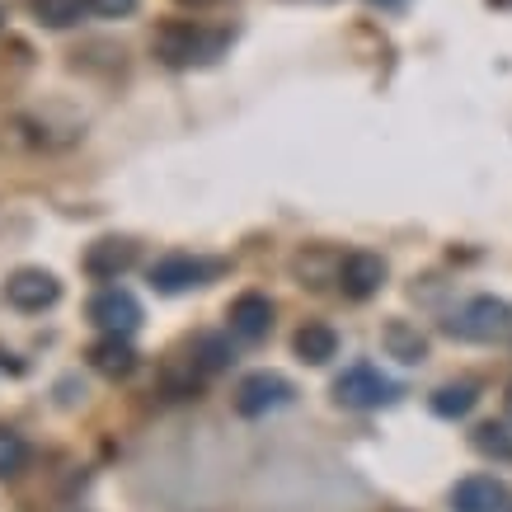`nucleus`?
<instances>
[{
	"mask_svg": "<svg viewBox=\"0 0 512 512\" xmlns=\"http://www.w3.org/2000/svg\"><path fill=\"white\" fill-rule=\"evenodd\" d=\"M226 47H231V33L226 29H202V24H188V19L165 24V29L156 33V57L165 66H174V71H188V66H212Z\"/></svg>",
	"mask_w": 512,
	"mask_h": 512,
	"instance_id": "f257e3e1",
	"label": "nucleus"
},
{
	"mask_svg": "<svg viewBox=\"0 0 512 512\" xmlns=\"http://www.w3.org/2000/svg\"><path fill=\"white\" fill-rule=\"evenodd\" d=\"M334 400L343 409H386L400 400V386L376 372L372 362H353L343 376H334Z\"/></svg>",
	"mask_w": 512,
	"mask_h": 512,
	"instance_id": "f03ea898",
	"label": "nucleus"
},
{
	"mask_svg": "<svg viewBox=\"0 0 512 512\" xmlns=\"http://www.w3.org/2000/svg\"><path fill=\"white\" fill-rule=\"evenodd\" d=\"M447 334H461V339H475V343H508L512 306L498 301V296H475L456 320H447Z\"/></svg>",
	"mask_w": 512,
	"mask_h": 512,
	"instance_id": "7ed1b4c3",
	"label": "nucleus"
},
{
	"mask_svg": "<svg viewBox=\"0 0 512 512\" xmlns=\"http://www.w3.org/2000/svg\"><path fill=\"white\" fill-rule=\"evenodd\" d=\"M296 400V386L282 372H249L240 386H235V414L240 419H264L273 409Z\"/></svg>",
	"mask_w": 512,
	"mask_h": 512,
	"instance_id": "20e7f679",
	"label": "nucleus"
},
{
	"mask_svg": "<svg viewBox=\"0 0 512 512\" xmlns=\"http://www.w3.org/2000/svg\"><path fill=\"white\" fill-rule=\"evenodd\" d=\"M5 301L24 315H38L62 301V282H57V273H47V268H15L5 278Z\"/></svg>",
	"mask_w": 512,
	"mask_h": 512,
	"instance_id": "39448f33",
	"label": "nucleus"
},
{
	"mask_svg": "<svg viewBox=\"0 0 512 512\" xmlns=\"http://www.w3.org/2000/svg\"><path fill=\"white\" fill-rule=\"evenodd\" d=\"M94 329H104V334H137L141 325V301L127 287H104V292L90 296V306H85Z\"/></svg>",
	"mask_w": 512,
	"mask_h": 512,
	"instance_id": "423d86ee",
	"label": "nucleus"
},
{
	"mask_svg": "<svg viewBox=\"0 0 512 512\" xmlns=\"http://www.w3.org/2000/svg\"><path fill=\"white\" fill-rule=\"evenodd\" d=\"M221 273V264L212 259H193V254H165L160 264H151V287L165 296L174 292H193V287H207V282Z\"/></svg>",
	"mask_w": 512,
	"mask_h": 512,
	"instance_id": "0eeeda50",
	"label": "nucleus"
},
{
	"mask_svg": "<svg viewBox=\"0 0 512 512\" xmlns=\"http://www.w3.org/2000/svg\"><path fill=\"white\" fill-rule=\"evenodd\" d=\"M132 264H137V240H127V235L94 240V245L85 249V259H80V268H85L94 282H118Z\"/></svg>",
	"mask_w": 512,
	"mask_h": 512,
	"instance_id": "6e6552de",
	"label": "nucleus"
},
{
	"mask_svg": "<svg viewBox=\"0 0 512 512\" xmlns=\"http://www.w3.org/2000/svg\"><path fill=\"white\" fill-rule=\"evenodd\" d=\"M390 268L381 254H367V249H357V254H348V259H339V287L343 296H353V301H367V296H376L381 287H386Z\"/></svg>",
	"mask_w": 512,
	"mask_h": 512,
	"instance_id": "1a4fd4ad",
	"label": "nucleus"
},
{
	"mask_svg": "<svg viewBox=\"0 0 512 512\" xmlns=\"http://www.w3.org/2000/svg\"><path fill=\"white\" fill-rule=\"evenodd\" d=\"M226 320H231V334L240 343H264L268 334H273V301H268L264 292L235 296L231 311H226Z\"/></svg>",
	"mask_w": 512,
	"mask_h": 512,
	"instance_id": "9d476101",
	"label": "nucleus"
},
{
	"mask_svg": "<svg viewBox=\"0 0 512 512\" xmlns=\"http://www.w3.org/2000/svg\"><path fill=\"white\" fill-rule=\"evenodd\" d=\"M90 367L109 381H123V376L137 372V348H132V334H104V339L90 343Z\"/></svg>",
	"mask_w": 512,
	"mask_h": 512,
	"instance_id": "9b49d317",
	"label": "nucleus"
},
{
	"mask_svg": "<svg viewBox=\"0 0 512 512\" xmlns=\"http://www.w3.org/2000/svg\"><path fill=\"white\" fill-rule=\"evenodd\" d=\"M508 503V489L494 475H470L451 489V512H503Z\"/></svg>",
	"mask_w": 512,
	"mask_h": 512,
	"instance_id": "f8f14e48",
	"label": "nucleus"
},
{
	"mask_svg": "<svg viewBox=\"0 0 512 512\" xmlns=\"http://www.w3.org/2000/svg\"><path fill=\"white\" fill-rule=\"evenodd\" d=\"M292 353L301 357V362H306V367H325L329 357H339V334H334V329L329 325H301L292 334Z\"/></svg>",
	"mask_w": 512,
	"mask_h": 512,
	"instance_id": "ddd939ff",
	"label": "nucleus"
},
{
	"mask_svg": "<svg viewBox=\"0 0 512 512\" xmlns=\"http://www.w3.org/2000/svg\"><path fill=\"white\" fill-rule=\"evenodd\" d=\"M381 348H386L390 357L409 362V367L428 357V339H423V334L409 325V320H386V329H381Z\"/></svg>",
	"mask_w": 512,
	"mask_h": 512,
	"instance_id": "4468645a",
	"label": "nucleus"
},
{
	"mask_svg": "<svg viewBox=\"0 0 512 512\" xmlns=\"http://www.w3.org/2000/svg\"><path fill=\"white\" fill-rule=\"evenodd\" d=\"M160 381H165V395H174V400H188V395H198L202 381H207V372H202L198 362H193V353L179 357L174 353L165 367H160Z\"/></svg>",
	"mask_w": 512,
	"mask_h": 512,
	"instance_id": "2eb2a0df",
	"label": "nucleus"
},
{
	"mask_svg": "<svg viewBox=\"0 0 512 512\" xmlns=\"http://www.w3.org/2000/svg\"><path fill=\"white\" fill-rule=\"evenodd\" d=\"M188 353H193V362H198L207 376H217V372H226L235 362V353H231V339L226 334H193V343H188Z\"/></svg>",
	"mask_w": 512,
	"mask_h": 512,
	"instance_id": "dca6fc26",
	"label": "nucleus"
},
{
	"mask_svg": "<svg viewBox=\"0 0 512 512\" xmlns=\"http://www.w3.org/2000/svg\"><path fill=\"white\" fill-rule=\"evenodd\" d=\"M29 10L47 29H71L80 24V15H90V0H29Z\"/></svg>",
	"mask_w": 512,
	"mask_h": 512,
	"instance_id": "f3484780",
	"label": "nucleus"
},
{
	"mask_svg": "<svg viewBox=\"0 0 512 512\" xmlns=\"http://www.w3.org/2000/svg\"><path fill=\"white\" fill-rule=\"evenodd\" d=\"M480 400V390L470 386V381H456V386H442L433 395V414L437 419H466L470 409Z\"/></svg>",
	"mask_w": 512,
	"mask_h": 512,
	"instance_id": "a211bd4d",
	"label": "nucleus"
},
{
	"mask_svg": "<svg viewBox=\"0 0 512 512\" xmlns=\"http://www.w3.org/2000/svg\"><path fill=\"white\" fill-rule=\"evenodd\" d=\"M470 447L480 451V456H489V461H508L512 466V433L503 423H480V428L470 433Z\"/></svg>",
	"mask_w": 512,
	"mask_h": 512,
	"instance_id": "6ab92c4d",
	"label": "nucleus"
},
{
	"mask_svg": "<svg viewBox=\"0 0 512 512\" xmlns=\"http://www.w3.org/2000/svg\"><path fill=\"white\" fill-rule=\"evenodd\" d=\"M24 461H29V447H24V437H19L15 428H0V480L19 475V470H24Z\"/></svg>",
	"mask_w": 512,
	"mask_h": 512,
	"instance_id": "aec40b11",
	"label": "nucleus"
},
{
	"mask_svg": "<svg viewBox=\"0 0 512 512\" xmlns=\"http://www.w3.org/2000/svg\"><path fill=\"white\" fill-rule=\"evenodd\" d=\"M137 10V0H90V15L99 19H123Z\"/></svg>",
	"mask_w": 512,
	"mask_h": 512,
	"instance_id": "412c9836",
	"label": "nucleus"
},
{
	"mask_svg": "<svg viewBox=\"0 0 512 512\" xmlns=\"http://www.w3.org/2000/svg\"><path fill=\"white\" fill-rule=\"evenodd\" d=\"M179 5H188V10H212V5H221V0H179Z\"/></svg>",
	"mask_w": 512,
	"mask_h": 512,
	"instance_id": "4be33fe9",
	"label": "nucleus"
},
{
	"mask_svg": "<svg viewBox=\"0 0 512 512\" xmlns=\"http://www.w3.org/2000/svg\"><path fill=\"white\" fill-rule=\"evenodd\" d=\"M503 404H508V419H512V386H508V395H503Z\"/></svg>",
	"mask_w": 512,
	"mask_h": 512,
	"instance_id": "5701e85b",
	"label": "nucleus"
},
{
	"mask_svg": "<svg viewBox=\"0 0 512 512\" xmlns=\"http://www.w3.org/2000/svg\"><path fill=\"white\" fill-rule=\"evenodd\" d=\"M372 5H400V0H372Z\"/></svg>",
	"mask_w": 512,
	"mask_h": 512,
	"instance_id": "b1692460",
	"label": "nucleus"
},
{
	"mask_svg": "<svg viewBox=\"0 0 512 512\" xmlns=\"http://www.w3.org/2000/svg\"><path fill=\"white\" fill-rule=\"evenodd\" d=\"M0 24H5V10H0Z\"/></svg>",
	"mask_w": 512,
	"mask_h": 512,
	"instance_id": "393cba45",
	"label": "nucleus"
}]
</instances>
